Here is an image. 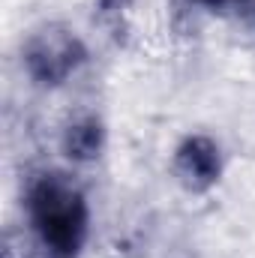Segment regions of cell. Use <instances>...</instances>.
Instances as JSON below:
<instances>
[{
    "instance_id": "cell-1",
    "label": "cell",
    "mask_w": 255,
    "mask_h": 258,
    "mask_svg": "<svg viewBox=\"0 0 255 258\" xmlns=\"http://www.w3.org/2000/svg\"><path fill=\"white\" fill-rule=\"evenodd\" d=\"M27 213L48 258H78L87 240V201L66 174H39L27 189Z\"/></svg>"
},
{
    "instance_id": "cell-5",
    "label": "cell",
    "mask_w": 255,
    "mask_h": 258,
    "mask_svg": "<svg viewBox=\"0 0 255 258\" xmlns=\"http://www.w3.org/2000/svg\"><path fill=\"white\" fill-rule=\"evenodd\" d=\"M210 12H216L222 18H231L243 30L255 33V0H213Z\"/></svg>"
},
{
    "instance_id": "cell-2",
    "label": "cell",
    "mask_w": 255,
    "mask_h": 258,
    "mask_svg": "<svg viewBox=\"0 0 255 258\" xmlns=\"http://www.w3.org/2000/svg\"><path fill=\"white\" fill-rule=\"evenodd\" d=\"M87 51L81 39L63 24L39 27L24 45V69L42 87H57L84 63Z\"/></svg>"
},
{
    "instance_id": "cell-4",
    "label": "cell",
    "mask_w": 255,
    "mask_h": 258,
    "mask_svg": "<svg viewBox=\"0 0 255 258\" xmlns=\"http://www.w3.org/2000/svg\"><path fill=\"white\" fill-rule=\"evenodd\" d=\"M105 141V129L99 123V117L93 114H81L75 120H69L63 129V153L75 162H90L99 156Z\"/></svg>"
},
{
    "instance_id": "cell-6",
    "label": "cell",
    "mask_w": 255,
    "mask_h": 258,
    "mask_svg": "<svg viewBox=\"0 0 255 258\" xmlns=\"http://www.w3.org/2000/svg\"><path fill=\"white\" fill-rule=\"evenodd\" d=\"M177 3H183V6H207V9H210L213 0H177Z\"/></svg>"
},
{
    "instance_id": "cell-3",
    "label": "cell",
    "mask_w": 255,
    "mask_h": 258,
    "mask_svg": "<svg viewBox=\"0 0 255 258\" xmlns=\"http://www.w3.org/2000/svg\"><path fill=\"white\" fill-rule=\"evenodd\" d=\"M222 171L219 147L207 135H189L174 150V174L189 192H207Z\"/></svg>"
}]
</instances>
